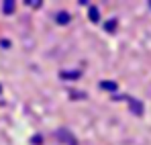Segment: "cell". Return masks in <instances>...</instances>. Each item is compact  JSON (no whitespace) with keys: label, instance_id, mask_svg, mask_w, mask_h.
Returning a JSON list of instances; mask_svg holds the SVG:
<instances>
[{"label":"cell","instance_id":"30bf717a","mask_svg":"<svg viewBox=\"0 0 151 145\" xmlns=\"http://www.w3.org/2000/svg\"><path fill=\"white\" fill-rule=\"evenodd\" d=\"M0 94H2V88H0Z\"/></svg>","mask_w":151,"mask_h":145},{"label":"cell","instance_id":"8992f818","mask_svg":"<svg viewBox=\"0 0 151 145\" xmlns=\"http://www.w3.org/2000/svg\"><path fill=\"white\" fill-rule=\"evenodd\" d=\"M59 137H63V139H65V143H68V141H70V145H76L74 137H72V135H70V133H65V129H61V131H59Z\"/></svg>","mask_w":151,"mask_h":145},{"label":"cell","instance_id":"52a82bcc","mask_svg":"<svg viewBox=\"0 0 151 145\" xmlns=\"http://www.w3.org/2000/svg\"><path fill=\"white\" fill-rule=\"evenodd\" d=\"M131 106H135V113H137V115H143V106H141V102L131 100Z\"/></svg>","mask_w":151,"mask_h":145},{"label":"cell","instance_id":"3957f363","mask_svg":"<svg viewBox=\"0 0 151 145\" xmlns=\"http://www.w3.org/2000/svg\"><path fill=\"white\" fill-rule=\"evenodd\" d=\"M2 10H4L6 14H12V12H14V2H10V0L2 2Z\"/></svg>","mask_w":151,"mask_h":145},{"label":"cell","instance_id":"ba28073f","mask_svg":"<svg viewBox=\"0 0 151 145\" xmlns=\"http://www.w3.org/2000/svg\"><path fill=\"white\" fill-rule=\"evenodd\" d=\"M114 29H116V21L112 19V21H108V23H106V31H108V33H112Z\"/></svg>","mask_w":151,"mask_h":145},{"label":"cell","instance_id":"5b68a950","mask_svg":"<svg viewBox=\"0 0 151 145\" xmlns=\"http://www.w3.org/2000/svg\"><path fill=\"white\" fill-rule=\"evenodd\" d=\"M90 21H92V23H98V21H100V12H98V8H94V6L90 8Z\"/></svg>","mask_w":151,"mask_h":145},{"label":"cell","instance_id":"9c48e42d","mask_svg":"<svg viewBox=\"0 0 151 145\" xmlns=\"http://www.w3.org/2000/svg\"><path fill=\"white\" fill-rule=\"evenodd\" d=\"M0 45H2V47H10V41H8V39H2Z\"/></svg>","mask_w":151,"mask_h":145},{"label":"cell","instance_id":"7a4b0ae2","mask_svg":"<svg viewBox=\"0 0 151 145\" xmlns=\"http://www.w3.org/2000/svg\"><path fill=\"white\" fill-rule=\"evenodd\" d=\"M100 88H102V90L116 92V88H119V86H116V82H106V80H104V82H100Z\"/></svg>","mask_w":151,"mask_h":145},{"label":"cell","instance_id":"277c9868","mask_svg":"<svg viewBox=\"0 0 151 145\" xmlns=\"http://www.w3.org/2000/svg\"><path fill=\"white\" fill-rule=\"evenodd\" d=\"M61 78L63 80H78L80 78V72H61Z\"/></svg>","mask_w":151,"mask_h":145},{"label":"cell","instance_id":"6da1fadb","mask_svg":"<svg viewBox=\"0 0 151 145\" xmlns=\"http://www.w3.org/2000/svg\"><path fill=\"white\" fill-rule=\"evenodd\" d=\"M55 21H57L59 25H68L70 21H72V17H70L68 12H63V10H61V12H57V14H55Z\"/></svg>","mask_w":151,"mask_h":145},{"label":"cell","instance_id":"8fae6325","mask_svg":"<svg viewBox=\"0 0 151 145\" xmlns=\"http://www.w3.org/2000/svg\"><path fill=\"white\" fill-rule=\"evenodd\" d=\"M149 8H151V2H149Z\"/></svg>","mask_w":151,"mask_h":145}]
</instances>
